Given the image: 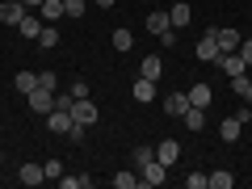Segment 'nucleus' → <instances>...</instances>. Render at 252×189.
<instances>
[{
    "mask_svg": "<svg viewBox=\"0 0 252 189\" xmlns=\"http://www.w3.org/2000/svg\"><path fill=\"white\" fill-rule=\"evenodd\" d=\"M240 130H244V122L240 118H223V126H219V135H223V143H235V139H240Z\"/></svg>",
    "mask_w": 252,
    "mask_h": 189,
    "instance_id": "nucleus-17",
    "label": "nucleus"
},
{
    "mask_svg": "<svg viewBox=\"0 0 252 189\" xmlns=\"http://www.w3.org/2000/svg\"><path fill=\"white\" fill-rule=\"evenodd\" d=\"M139 76H147V80H160V76H164V63H160V55H147V59L139 63Z\"/></svg>",
    "mask_w": 252,
    "mask_h": 189,
    "instance_id": "nucleus-16",
    "label": "nucleus"
},
{
    "mask_svg": "<svg viewBox=\"0 0 252 189\" xmlns=\"http://www.w3.org/2000/svg\"><path fill=\"white\" fill-rule=\"evenodd\" d=\"M26 101H30V109H34V114H51V109H55V93H46V89H34Z\"/></svg>",
    "mask_w": 252,
    "mask_h": 189,
    "instance_id": "nucleus-10",
    "label": "nucleus"
},
{
    "mask_svg": "<svg viewBox=\"0 0 252 189\" xmlns=\"http://www.w3.org/2000/svg\"><path fill=\"white\" fill-rule=\"evenodd\" d=\"M0 160H4V152H0Z\"/></svg>",
    "mask_w": 252,
    "mask_h": 189,
    "instance_id": "nucleus-38",
    "label": "nucleus"
},
{
    "mask_svg": "<svg viewBox=\"0 0 252 189\" xmlns=\"http://www.w3.org/2000/svg\"><path fill=\"white\" fill-rule=\"evenodd\" d=\"M97 9H114V0H97Z\"/></svg>",
    "mask_w": 252,
    "mask_h": 189,
    "instance_id": "nucleus-36",
    "label": "nucleus"
},
{
    "mask_svg": "<svg viewBox=\"0 0 252 189\" xmlns=\"http://www.w3.org/2000/svg\"><path fill=\"white\" fill-rule=\"evenodd\" d=\"M152 156H156V147H152V143H139L135 152H130V160H135V168H143V164L152 160Z\"/></svg>",
    "mask_w": 252,
    "mask_h": 189,
    "instance_id": "nucleus-25",
    "label": "nucleus"
},
{
    "mask_svg": "<svg viewBox=\"0 0 252 189\" xmlns=\"http://www.w3.org/2000/svg\"><path fill=\"white\" fill-rule=\"evenodd\" d=\"M109 42H114V51H122V55H126L130 46H135V34L122 26V30H114V38H109Z\"/></svg>",
    "mask_w": 252,
    "mask_h": 189,
    "instance_id": "nucleus-24",
    "label": "nucleus"
},
{
    "mask_svg": "<svg viewBox=\"0 0 252 189\" xmlns=\"http://www.w3.org/2000/svg\"><path fill=\"white\" fill-rule=\"evenodd\" d=\"M193 55H198V63H215L219 59V42H215V26L202 34V42L193 46Z\"/></svg>",
    "mask_w": 252,
    "mask_h": 189,
    "instance_id": "nucleus-4",
    "label": "nucleus"
},
{
    "mask_svg": "<svg viewBox=\"0 0 252 189\" xmlns=\"http://www.w3.org/2000/svg\"><path fill=\"white\" fill-rule=\"evenodd\" d=\"M156 160L172 168V164L181 160V143H172V139H160V143H156Z\"/></svg>",
    "mask_w": 252,
    "mask_h": 189,
    "instance_id": "nucleus-11",
    "label": "nucleus"
},
{
    "mask_svg": "<svg viewBox=\"0 0 252 189\" xmlns=\"http://www.w3.org/2000/svg\"><path fill=\"white\" fill-rule=\"evenodd\" d=\"M139 185V168H122L114 172V189H135Z\"/></svg>",
    "mask_w": 252,
    "mask_h": 189,
    "instance_id": "nucleus-21",
    "label": "nucleus"
},
{
    "mask_svg": "<svg viewBox=\"0 0 252 189\" xmlns=\"http://www.w3.org/2000/svg\"><path fill=\"white\" fill-rule=\"evenodd\" d=\"M189 17H193V9H189L185 0H177V4L168 9V21H172V30H185V26H189Z\"/></svg>",
    "mask_w": 252,
    "mask_h": 189,
    "instance_id": "nucleus-13",
    "label": "nucleus"
},
{
    "mask_svg": "<svg viewBox=\"0 0 252 189\" xmlns=\"http://www.w3.org/2000/svg\"><path fill=\"white\" fill-rule=\"evenodd\" d=\"M147 30H152L156 38H160L164 30H172V21H168V9H156V13H147Z\"/></svg>",
    "mask_w": 252,
    "mask_h": 189,
    "instance_id": "nucleus-15",
    "label": "nucleus"
},
{
    "mask_svg": "<svg viewBox=\"0 0 252 189\" xmlns=\"http://www.w3.org/2000/svg\"><path fill=\"white\" fill-rule=\"evenodd\" d=\"M219 67H223V76H227V80H231V76H240V72H248V63H244L240 59V51H219Z\"/></svg>",
    "mask_w": 252,
    "mask_h": 189,
    "instance_id": "nucleus-2",
    "label": "nucleus"
},
{
    "mask_svg": "<svg viewBox=\"0 0 252 189\" xmlns=\"http://www.w3.org/2000/svg\"><path fill=\"white\" fill-rule=\"evenodd\" d=\"M38 46H46V51H51V46H59V30H55V26H42V34H38Z\"/></svg>",
    "mask_w": 252,
    "mask_h": 189,
    "instance_id": "nucleus-27",
    "label": "nucleus"
},
{
    "mask_svg": "<svg viewBox=\"0 0 252 189\" xmlns=\"http://www.w3.org/2000/svg\"><path fill=\"white\" fill-rule=\"evenodd\" d=\"M46 126H51L55 135H72V114H67V109H51V114H46Z\"/></svg>",
    "mask_w": 252,
    "mask_h": 189,
    "instance_id": "nucleus-8",
    "label": "nucleus"
},
{
    "mask_svg": "<svg viewBox=\"0 0 252 189\" xmlns=\"http://www.w3.org/2000/svg\"><path fill=\"white\" fill-rule=\"evenodd\" d=\"M13 84H17L21 97H30V93L38 89V72H17V76H13Z\"/></svg>",
    "mask_w": 252,
    "mask_h": 189,
    "instance_id": "nucleus-19",
    "label": "nucleus"
},
{
    "mask_svg": "<svg viewBox=\"0 0 252 189\" xmlns=\"http://www.w3.org/2000/svg\"><path fill=\"white\" fill-rule=\"evenodd\" d=\"M26 13H30V9L21 4V0H0V21H4V26H17Z\"/></svg>",
    "mask_w": 252,
    "mask_h": 189,
    "instance_id": "nucleus-7",
    "label": "nucleus"
},
{
    "mask_svg": "<svg viewBox=\"0 0 252 189\" xmlns=\"http://www.w3.org/2000/svg\"><path fill=\"white\" fill-rule=\"evenodd\" d=\"M215 42H219V51H240L244 34L235 26H215Z\"/></svg>",
    "mask_w": 252,
    "mask_h": 189,
    "instance_id": "nucleus-3",
    "label": "nucleus"
},
{
    "mask_svg": "<svg viewBox=\"0 0 252 189\" xmlns=\"http://www.w3.org/2000/svg\"><path fill=\"white\" fill-rule=\"evenodd\" d=\"M235 118H240V122H244V126H248V122H252V105H248V101H244V105H240V109H235Z\"/></svg>",
    "mask_w": 252,
    "mask_h": 189,
    "instance_id": "nucleus-33",
    "label": "nucleus"
},
{
    "mask_svg": "<svg viewBox=\"0 0 252 189\" xmlns=\"http://www.w3.org/2000/svg\"><path fill=\"white\" fill-rule=\"evenodd\" d=\"M93 177H59V189H89Z\"/></svg>",
    "mask_w": 252,
    "mask_h": 189,
    "instance_id": "nucleus-28",
    "label": "nucleus"
},
{
    "mask_svg": "<svg viewBox=\"0 0 252 189\" xmlns=\"http://www.w3.org/2000/svg\"><path fill=\"white\" fill-rule=\"evenodd\" d=\"M160 46H177V30H164V34H160Z\"/></svg>",
    "mask_w": 252,
    "mask_h": 189,
    "instance_id": "nucleus-34",
    "label": "nucleus"
},
{
    "mask_svg": "<svg viewBox=\"0 0 252 189\" xmlns=\"http://www.w3.org/2000/svg\"><path fill=\"white\" fill-rule=\"evenodd\" d=\"M38 17H42L46 26H55V21L63 17V0H42V9H38Z\"/></svg>",
    "mask_w": 252,
    "mask_h": 189,
    "instance_id": "nucleus-18",
    "label": "nucleus"
},
{
    "mask_svg": "<svg viewBox=\"0 0 252 189\" xmlns=\"http://www.w3.org/2000/svg\"><path fill=\"white\" fill-rule=\"evenodd\" d=\"M185 109H189V93H168L164 97V114L168 118H185Z\"/></svg>",
    "mask_w": 252,
    "mask_h": 189,
    "instance_id": "nucleus-9",
    "label": "nucleus"
},
{
    "mask_svg": "<svg viewBox=\"0 0 252 189\" xmlns=\"http://www.w3.org/2000/svg\"><path fill=\"white\" fill-rule=\"evenodd\" d=\"M72 122H80V126H93V122H97V105H93V97H76Z\"/></svg>",
    "mask_w": 252,
    "mask_h": 189,
    "instance_id": "nucleus-5",
    "label": "nucleus"
},
{
    "mask_svg": "<svg viewBox=\"0 0 252 189\" xmlns=\"http://www.w3.org/2000/svg\"><path fill=\"white\" fill-rule=\"evenodd\" d=\"M21 4H26V9H42V0H21Z\"/></svg>",
    "mask_w": 252,
    "mask_h": 189,
    "instance_id": "nucleus-35",
    "label": "nucleus"
},
{
    "mask_svg": "<svg viewBox=\"0 0 252 189\" xmlns=\"http://www.w3.org/2000/svg\"><path fill=\"white\" fill-rule=\"evenodd\" d=\"M164 181H168V164H160L152 156V160L139 168V185H164Z\"/></svg>",
    "mask_w": 252,
    "mask_h": 189,
    "instance_id": "nucleus-1",
    "label": "nucleus"
},
{
    "mask_svg": "<svg viewBox=\"0 0 252 189\" xmlns=\"http://www.w3.org/2000/svg\"><path fill=\"white\" fill-rule=\"evenodd\" d=\"M42 172H46V181H59V177H63V164H59V160H46Z\"/></svg>",
    "mask_w": 252,
    "mask_h": 189,
    "instance_id": "nucleus-30",
    "label": "nucleus"
},
{
    "mask_svg": "<svg viewBox=\"0 0 252 189\" xmlns=\"http://www.w3.org/2000/svg\"><path fill=\"white\" fill-rule=\"evenodd\" d=\"M240 59L252 67V38H244V42H240Z\"/></svg>",
    "mask_w": 252,
    "mask_h": 189,
    "instance_id": "nucleus-32",
    "label": "nucleus"
},
{
    "mask_svg": "<svg viewBox=\"0 0 252 189\" xmlns=\"http://www.w3.org/2000/svg\"><path fill=\"white\" fill-rule=\"evenodd\" d=\"M210 101H215V89H210V84H193V89H189V105L206 109Z\"/></svg>",
    "mask_w": 252,
    "mask_h": 189,
    "instance_id": "nucleus-14",
    "label": "nucleus"
},
{
    "mask_svg": "<svg viewBox=\"0 0 252 189\" xmlns=\"http://www.w3.org/2000/svg\"><path fill=\"white\" fill-rule=\"evenodd\" d=\"M248 80H252V67H248Z\"/></svg>",
    "mask_w": 252,
    "mask_h": 189,
    "instance_id": "nucleus-37",
    "label": "nucleus"
},
{
    "mask_svg": "<svg viewBox=\"0 0 252 189\" xmlns=\"http://www.w3.org/2000/svg\"><path fill=\"white\" fill-rule=\"evenodd\" d=\"M89 0H63V17H84Z\"/></svg>",
    "mask_w": 252,
    "mask_h": 189,
    "instance_id": "nucleus-26",
    "label": "nucleus"
},
{
    "mask_svg": "<svg viewBox=\"0 0 252 189\" xmlns=\"http://www.w3.org/2000/svg\"><path fill=\"white\" fill-rule=\"evenodd\" d=\"M235 185V177L227 168H219V172H206V189H231Z\"/></svg>",
    "mask_w": 252,
    "mask_h": 189,
    "instance_id": "nucleus-20",
    "label": "nucleus"
},
{
    "mask_svg": "<svg viewBox=\"0 0 252 189\" xmlns=\"http://www.w3.org/2000/svg\"><path fill=\"white\" fill-rule=\"evenodd\" d=\"M38 89L55 93V89H59V72H38Z\"/></svg>",
    "mask_w": 252,
    "mask_h": 189,
    "instance_id": "nucleus-29",
    "label": "nucleus"
},
{
    "mask_svg": "<svg viewBox=\"0 0 252 189\" xmlns=\"http://www.w3.org/2000/svg\"><path fill=\"white\" fill-rule=\"evenodd\" d=\"M130 97L139 101V105H147V101H156V80H147V76H139L135 89H130Z\"/></svg>",
    "mask_w": 252,
    "mask_h": 189,
    "instance_id": "nucleus-12",
    "label": "nucleus"
},
{
    "mask_svg": "<svg viewBox=\"0 0 252 189\" xmlns=\"http://www.w3.org/2000/svg\"><path fill=\"white\" fill-rule=\"evenodd\" d=\"M42 181H46L42 164H26V168H21V185H42Z\"/></svg>",
    "mask_w": 252,
    "mask_h": 189,
    "instance_id": "nucleus-23",
    "label": "nucleus"
},
{
    "mask_svg": "<svg viewBox=\"0 0 252 189\" xmlns=\"http://www.w3.org/2000/svg\"><path fill=\"white\" fill-rule=\"evenodd\" d=\"M42 26H46V21H42V17H38V13H34V9H30V13H26V17H21V21H17V30H21V38H26V42H38V34H42Z\"/></svg>",
    "mask_w": 252,
    "mask_h": 189,
    "instance_id": "nucleus-6",
    "label": "nucleus"
},
{
    "mask_svg": "<svg viewBox=\"0 0 252 189\" xmlns=\"http://www.w3.org/2000/svg\"><path fill=\"white\" fill-rule=\"evenodd\" d=\"M185 189H206V172H189V177H185Z\"/></svg>",
    "mask_w": 252,
    "mask_h": 189,
    "instance_id": "nucleus-31",
    "label": "nucleus"
},
{
    "mask_svg": "<svg viewBox=\"0 0 252 189\" xmlns=\"http://www.w3.org/2000/svg\"><path fill=\"white\" fill-rule=\"evenodd\" d=\"M185 126H189V130H193V135H198L202 126H206V109H198V105H189V109H185Z\"/></svg>",
    "mask_w": 252,
    "mask_h": 189,
    "instance_id": "nucleus-22",
    "label": "nucleus"
}]
</instances>
